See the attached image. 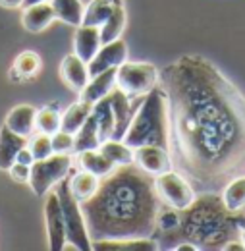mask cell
<instances>
[{
  "instance_id": "obj_1",
  "label": "cell",
  "mask_w": 245,
  "mask_h": 251,
  "mask_svg": "<svg viewBox=\"0 0 245 251\" xmlns=\"http://www.w3.org/2000/svg\"><path fill=\"white\" fill-rule=\"evenodd\" d=\"M168 108L185 168L218 182L245 168V97L213 64L184 56L166 68Z\"/></svg>"
},
{
  "instance_id": "obj_2",
  "label": "cell",
  "mask_w": 245,
  "mask_h": 251,
  "mask_svg": "<svg viewBox=\"0 0 245 251\" xmlns=\"http://www.w3.org/2000/svg\"><path fill=\"white\" fill-rule=\"evenodd\" d=\"M81 209L93 240L149 238L160 213L154 176L135 162L122 164L100 182L98 191L81 203Z\"/></svg>"
},
{
  "instance_id": "obj_3",
  "label": "cell",
  "mask_w": 245,
  "mask_h": 251,
  "mask_svg": "<svg viewBox=\"0 0 245 251\" xmlns=\"http://www.w3.org/2000/svg\"><path fill=\"white\" fill-rule=\"evenodd\" d=\"M182 234L191 244H197V248H224L226 242L232 240V236L240 230L244 224H238L240 213H230L222 197L216 195H203L201 199L195 197V201L182 211Z\"/></svg>"
},
{
  "instance_id": "obj_4",
  "label": "cell",
  "mask_w": 245,
  "mask_h": 251,
  "mask_svg": "<svg viewBox=\"0 0 245 251\" xmlns=\"http://www.w3.org/2000/svg\"><path fill=\"white\" fill-rule=\"evenodd\" d=\"M122 141L131 149L141 145H158L170 151V108L164 89L154 87L143 97Z\"/></svg>"
},
{
  "instance_id": "obj_5",
  "label": "cell",
  "mask_w": 245,
  "mask_h": 251,
  "mask_svg": "<svg viewBox=\"0 0 245 251\" xmlns=\"http://www.w3.org/2000/svg\"><path fill=\"white\" fill-rule=\"evenodd\" d=\"M58 199H60L62 215H64V226H66V240L72 244L75 250L89 251L93 250V240L87 230L85 215L81 209V203L75 199V195L70 189V178L66 176L56 184Z\"/></svg>"
},
{
  "instance_id": "obj_6",
  "label": "cell",
  "mask_w": 245,
  "mask_h": 251,
  "mask_svg": "<svg viewBox=\"0 0 245 251\" xmlns=\"http://www.w3.org/2000/svg\"><path fill=\"white\" fill-rule=\"evenodd\" d=\"M74 160L72 153H52L50 157L35 160L31 164L29 186L37 197L47 195V191L54 188L72 172Z\"/></svg>"
},
{
  "instance_id": "obj_7",
  "label": "cell",
  "mask_w": 245,
  "mask_h": 251,
  "mask_svg": "<svg viewBox=\"0 0 245 251\" xmlns=\"http://www.w3.org/2000/svg\"><path fill=\"white\" fill-rule=\"evenodd\" d=\"M158 70L149 62H125L116 68V87L129 97H143L158 83Z\"/></svg>"
},
{
  "instance_id": "obj_8",
  "label": "cell",
  "mask_w": 245,
  "mask_h": 251,
  "mask_svg": "<svg viewBox=\"0 0 245 251\" xmlns=\"http://www.w3.org/2000/svg\"><path fill=\"white\" fill-rule=\"evenodd\" d=\"M154 189H156L160 201L166 207H172L176 211H185L197 197L191 184L180 172H174V170H166V172L154 176Z\"/></svg>"
},
{
  "instance_id": "obj_9",
  "label": "cell",
  "mask_w": 245,
  "mask_h": 251,
  "mask_svg": "<svg viewBox=\"0 0 245 251\" xmlns=\"http://www.w3.org/2000/svg\"><path fill=\"white\" fill-rule=\"evenodd\" d=\"M143 97H129L118 87H114L108 93V100H110V106H112V112H114V131H112L110 139H123V133H125L129 122L133 120Z\"/></svg>"
},
{
  "instance_id": "obj_10",
  "label": "cell",
  "mask_w": 245,
  "mask_h": 251,
  "mask_svg": "<svg viewBox=\"0 0 245 251\" xmlns=\"http://www.w3.org/2000/svg\"><path fill=\"white\" fill-rule=\"evenodd\" d=\"M45 222H47V232H49V250L62 251L68 240H66V226H64L60 199H58V193L54 189L47 191Z\"/></svg>"
},
{
  "instance_id": "obj_11",
  "label": "cell",
  "mask_w": 245,
  "mask_h": 251,
  "mask_svg": "<svg viewBox=\"0 0 245 251\" xmlns=\"http://www.w3.org/2000/svg\"><path fill=\"white\" fill-rule=\"evenodd\" d=\"M133 162L151 176H158L166 170H172V158L168 149L158 145H141L133 149Z\"/></svg>"
},
{
  "instance_id": "obj_12",
  "label": "cell",
  "mask_w": 245,
  "mask_h": 251,
  "mask_svg": "<svg viewBox=\"0 0 245 251\" xmlns=\"http://www.w3.org/2000/svg\"><path fill=\"white\" fill-rule=\"evenodd\" d=\"M127 60V45L123 43L122 39H116L112 43H106V45H100L98 52L93 56V60L89 66V74L97 75L104 70H110V68H118Z\"/></svg>"
},
{
  "instance_id": "obj_13",
  "label": "cell",
  "mask_w": 245,
  "mask_h": 251,
  "mask_svg": "<svg viewBox=\"0 0 245 251\" xmlns=\"http://www.w3.org/2000/svg\"><path fill=\"white\" fill-rule=\"evenodd\" d=\"M60 75L64 79V83L75 93H81L85 89V85L89 83V79H91L89 66H87L85 60H81L77 54H70V56H66L62 60Z\"/></svg>"
},
{
  "instance_id": "obj_14",
  "label": "cell",
  "mask_w": 245,
  "mask_h": 251,
  "mask_svg": "<svg viewBox=\"0 0 245 251\" xmlns=\"http://www.w3.org/2000/svg\"><path fill=\"white\" fill-rule=\"evenodd\" d=\"M97 251H156L158 244L153 238H102L93 242Z\"/></svg>"
},
{
  "instance_id": "obj_15",
  "label": "cell",
  "mask_w": 245,
  "mask_h": 251,
  "mask_svg": "<svg viewBox=\"0 0 245 251\" xmlns=\"http://www.w3.org/2000/svg\"><path fill=\"white\" fill-rule=\"evenodd\" d=\"M52 20H56V16H54V8L50 2L25 6L22 12V25L29 33L45 31L52 24Z\"/></svg>"
},
{
  "instance_id": "obj_16",
  "label": "cell",
  "mask_w": 245,
  "mask_h": 251,
  "mask_svg": "<svg viewBox=\"0 0 245 251\" xmlns=\"http://www.w3.org/2000/svg\"><path fill=\"white\" fill-rule=\"evenodd\" d=\"M100 27L93 25H79L74 35V54H77L81 60L89 64L93 56L100 49Z\"/></svg>"
},
{
  "instance_id": "obj_17",
  "label": "cell",
  "mask_w": 245,
  "mask_h": 251,
  "mask_svg": "<svg viewBox=\"0 0 245 251\" xmlns=\"http://www.w3.org/2000/svg\"><path fill=\"white\" fill-rule=\"evenodd\" d=\"M114 87H116V68H110V70H104V72L93 75L91 79H89V83L85 85V89L79 93V99L91 102L93 106H95L100 99H104Z\"/></svg>"
},
{
  "instance_id": "obj_18",
  "label": "cell",
  "mask_w": 245,
  "mask_h": 251,
  "mask_svg": "<svg viewBox=\"0 0 245 251\" xmlns=\"http://www.w3.org/2000/svg\"><path fill=\"white\" fill-rule=\"evenodd\" d=\"M29 143V137L14 133L8 126L0 127V170H8L14 162L20 149H24Z\"/></svg>"
},
{
  "instance_id": "obj_19",
  "label": "cell",
  "mask_w": 245,
  "mask_h": 251,
  "mask_svg": "<svg viewBox=\"0 0 245 251\" xmlns=\"http://www.w3.org/2000/svg\"><path fill=\"white\" fill-rule=\"evenodd\" d=\"M35 116H37V108L31 104H20L16 108H12L4 120V124L8 126L14 133L31 137L35 131Z\"/></svg>"
},
{
  "instance_id": "obj_20",
  "label": "cell",
  "mask_w": 245,
  "mask_h": 251,
  "mask_svg": "<svg viewBox=\"0 0 245 251\" xmlns=\"http://www.w3.org/2000/svg\"><path fill=\"white\" fill-rule=\"evenodd\" d=\"M98 188H100V178L95 176L89 170L81 168L79 172H74L70 176V189H72V193L75 195V199L79 203L91 199L93 195L98 191Z\"/></svg>"
},
{
  "instance_id": "obj_21",
  "label": "cell",
  "mask_w": 245,
  "mask_h": 251,
  "mask_svg": "<svg viewBox=\"0 0 245 251\" xmlns=\"http://www.w3.org/2000/svg\"><path fill=\"white\" fill-rule=\"evenodd\" d=\"M75 137V145L74 151L81 153V151H89V149H98L102 139H100V131H98V120L91 112V116L83 122V126L74 133Z\"/></svg>"
},
{
  "instance_id": "obj_22",
  "label": "cell",
  "mask_w": 245,
  "mask_h": 251,
  "mask_svg": "<svg viewBox=\"0 0 245 251\" xmlns=\"http://www.w3.org/2000/svg\"><path fill=\"white\" fill-rule=\"evenodd\" d=\"M79 157V166L83 168V170H89L93 172L95 176H98V178H106L110 172H114V168H116V164L110 160L108 157H104L98 149H89V151H81V153H77Z\"/></svg>"
},
{
  "instance_id": "obj_23",
  "label": "cell",
  "mask_w": 245,
  "mask_h": 251,
  "mask_svg": "<svg viewBox=\"0 0 245 251\" xmlns=\"http://www.w3.org/2000/svg\"><path fill=\"white\" fill-rule=\"evenodd\" d=\"M52 8H54V16L56 20H60L64 24L72 25V27H79L83 22V4L81 0H50Z\"/></svg>"
},
{
  "instance_id": "obj_24",
  "label": "cell",
  "mask_w": 245,
  "mask_h": 251,
  "mask_svg": "<svg viewBox=\"0 0 245 251\" xmlns=\"http://www.w3.org/2000/svg\"><path fill=\"white\" fill-rule=\"evenodd\" d=\"M222 203L230 213H240L245 209V176H236L232 178L226 188L222 191Z\"/></svg>"
},
{
  "instance_id": "obj_25",
  "label": "cell",
  "mask_w": 245,
  "mask_h": 251,
  "mask_svg": "<svg viewBox=\"0 0 245 251\" xmlns=\"http://www.w3.org/2000/svg\"><path fill=\"white\" fill-rule=\"evenodd\" d=\"M93 112V104L91 102H87V100H77V102H74L66 112H64V116H62V129L64 131H70V133H75L83 122L91 116Z\"/></svg>"
},
{
  "instance_id": "obj_26",
  "label": "cell",
  "mask_w": 245,
  "mask_h": 251,
  "mask_svg": "<svg viewBox=\"0 0 245 251\" xmlns=\"http://www.w3.org/2000/svg\"><path fill=\"white\" fill-rule=\"evenodd\" d=\"M123 27H125V10H123V4H120V6H114L108 20L100 25V43L106 45L120 39Z\"/></svg>"
},
{
  "instance_id": "obj_27",
  "label": "cell",
  "mask_w": 245,
  "mask_h": 251,
  "mask_svg": "<svg viewBox=\"0 0 245 251\" xmlns=\"http://www.w3.org/2000/svg\"><path fill=\"white\" fill-rule=\"evenodd\" d=\"M98 151L108 157L116 166L122 164H131L133 162V149L129 145H125L122 139H104L98 147Z\"/></svg>"
},
{
  "instance_id": "obj_28",
  "label": "cell",
  "mask_w": 245,
  "mask_h": 251,
  "mask_svg": "<svg viewBox=\"0 0 245 251\" xmlns=\"http://www.w3.org/2000/svg\"><path fill=\"white\" fill-rule=\"evenodd\" d=\"M62 129V114L58 112L56 106H45L41 110H37L35 116V131L39 133H47V135H54L56 131Z\"/></svg>"
},
{
  "instance_id": "obj_29",
  "label": "cell",
  "mask_w": 245,
  "mask_h": 251,
  "mask_svg": "<svg viewBox=\"0 0 245 251\" xmlns=\"http://www.w3.org/2000/svg\"><path fill=\"white\" fill-rule=\"evenodd\" d=\"M114 10V4L108 2V0H91L89 6L85 8L83 12V22L81 25H93V27H100L108 16L112 14Z\"/></svg>"
},
{
  "instance_id": "obj_30",
  "label": "cell",
  "mask_w": 245,
  "mask_h": 251,
  "mask_svg": "<svg viewBox=\"0 0 245 251\" xmlns=\"http://www.w3.org/2000/svg\"><path fill=\"white\" fill-rule=\"evenodd\" d=\"M93 114L98 120V131H100V139H110L112 131H114V112L108 100V95L104 99H100L95 106H93Z\"/></svg>"
},
{
  "instance_id": "obj_31",
  "label": "cell",
  "mask_w": 245,
  "mask_h": 251,
  "mask_svg": "<svg viewBox=\"0 0 245 251\" xmlns=\"http://www.w3.org/2000/svg\"><path fill=\"white\" fill-rule=\"evenodd\" d=\"M39 70H41V56L37 52H33V50L22 52L16 58V64H14V72L18 74V79L33 77Z\"/></svg>"
},
{
  "instance_id": "obj_32",
  "label": "cell",
  "mask_w": 245,
  "mask_h": 251,
  "mask_svg": "<svg viewBox=\"0 0 245 251\" xmlns=\"http://www.w3.org/2000/svg\"><path fill=\"white\" fill-rule=\"evenodd\" d=\"M27 147L31 149V153H33L35 160L47 158V157H50V155L54 153V151H52V141H50V135H47V133H39V131H37V135H35V137H29Z\"/></svg>"
},
{
  "instance_id": "obj_33",
  "label": "cell",
  "mask_w": 245,
  "mask_h": 251,
  "mask_svg": "<svg viewBox=\"0 0 245 251\" xmlns=\"http://www.w3.org/2000/svg\"><path fill=\"white\" fill-rule=\"evenodd\" d=\"M50 141H52V151L54 153H72L74 151V145H75V137L74 133L70 131H56L54 135H50Z\"/></svg>"
},
{
  "instance_id": "obj_34",
  "label": "cell",
  "mask_w": 245,
  "mask_h": 251,
  "mask_svg": "<svg viewBox=\"0 0 245 251\" xmlns=\"http://www.w3.org/2000/svg\"><path fill=\"white\" fill-rule=\"evenodd\" d=\"M8 172H10V176H12L16 182H29L31 166L22 164V162H14V164L8 168Z\"/></svg>"
},
{
  "instance_id": "obj_35",
  "label": "cell",
  "mask_w": 245,
  "mask_h": 251,
  "mask_svg": "<svg viewBox=\"0 0 245 251\" xmlns=\"http://www.w3.org/2000/svg\"><path fill=\"white\" fill-rule=\"evenodd\" d=\"M16 162H22V164H27V166H31L35 162V157H33V153H31V149L27 145L24 149H20V153L16 155Z\"/></svg>"
},
{
  "instance_id": "obj_36",
  "label": "cell",
  "mask_w": 245,
  "mask_h": 251,
  "mask_svg": "<svg viewBox=\"0 0 245 251\" xmlns=\"http://www.w3.org/2000/svg\"><path fill=\"white\" fill-rule=\"evenodd\" d=\"M222 250H226V251H245V246L242 244V240H240V242L230 240V242H226V244H224V248H222Z\"/></svg>"
},
{
  "instance_id": "obj_37",
  "label": "cell",
  "mask_w": 245,
  "mask_h": 251,
  "mask_svg": "<svg viewBox=\"0 0 245 251\" xmlns=\"http://www.w3.org/2000/svg\"><path fill=\"white\" fill-rule=\"evenodd\" d=\"M0 6L8 10H16V8H24V0H0Z\"/></svg>"
},
{
  "instance_id": "obj_38",
  "label": "cell",
  "mask_w": 245,
  "mask_h": 251,
  "mask_svg": "<svg viewBox=\"0 0 245 251\" xmlns=\"http://www.w3.org/2000/svg\"><path fill=\"white\" fill-rule=\"evenodd\" d=\"M174 250L176 251H197L199 248H197V246H193V244H180V246H176Z\"/></svg>"
},
{
  "instance_id": "obj_39",
  "label": "cell",
  "mask_w": 245,
  "mask_h": 251,
  "mask_svg": "<svg viewBox=\"0 0 245 251\" xmlns=\"http://www.w3.org/2000/svg\"><path fill=\"white\" fill-rule=\"evenodd\" d=\"M41 2H49V0H24V8L25 6H33V4H41Z\"/></svg>"
},
{
  "instance_id": "obj_40",
  "label": "cell",
  "mask_w": 245,
  "mask_h": 251,
  "mask_svg": "<svg viewBox=\"0 0 245 251\" xmlns=\"http://www.w3.org/2000/svg\"><path fill=\"white\" fill-rule=\"evenodd\" d=\"M240 240H242V244L245 246V222L244 226H242V230H240Z\"/></svg>"
},
{
  "instance_id": "obj_41",
  "label": "cell",
  "mask_w": 245,
  "mask_h": 251,
  "mask_svg": "<svg viewBox=\"0 0 245 251\" xmlns=\"http://www.w3.org/2000/svg\"><path fill=\"white\" fill-rule=\"evenodd\" d=\"M108 2H112L114 6H120V4H123V0H108Z\"/></svg>"
}]
</instances>
